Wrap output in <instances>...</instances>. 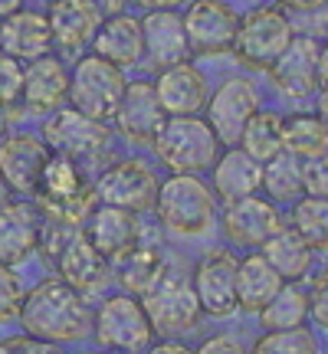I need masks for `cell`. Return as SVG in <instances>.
Wrapping results in <instances>:
<instances>
[{
    "label": "cell",
    "mask_w": 328,
    "mask_h": 354,
    "mask_svg": "<svg viewBox=\"0 0 328 354\" xmlns=\"http://www.w3.org/2000/svg\"><path fill=\"white\" fill-rule=\"evenodd\" d=\"M20 328L24 335L46 344L82 342L92 331V315L82 292L66 286L63 279H46L20 302Z\"/></svg>",
    "instance_id": "cell-1"
},
{
    "label": "cell",
    "mask_w": 328,
    "mask_h": 354,
    "mask_svg": "<svg viewBox=\"0 0 328 354\" xmlns=\"http://www.w3.org/2000/svg\"><path fill=\"white\" fill-rule=\"evenodd\" d=\"M33 194H37L39 210L66 227L86 223L92 207H95V190L89 187V180L82 177L76 161L66 154H56V158L50 154Z\"/></svg>",
    "instance_id": "cell-2"
},
{
    "label": "cell",
    "mask_w": 328,
    "mask_h": 354,
    "mask_svg": "<svg viewBox=\"0 0 328 354\" xmlns=\"http://www.w3.org/2000/svg\"><path fill=\"white\" fill-rule=\"evenodd\" d=\"M154 151L174 174H197L220 158V138L210 122L194 115H171L164 118L154 135Z\"/></svg>",
    "instance_id": "cell-3"
},
{
    "label": "cell",
    "mask_w": 328,
    "mask_h": 354,
    "mask_svg": "<svg viewBox=\"0 0 328 354\" xmlns=\"http://www.w3.org/2000/svg\"><path fill=\"white\" fill-rule=\"evenodd\" d=\"M154 210H158V216H161V223L167 230L184 233V236H201L214 223L217 197L214 190L194 174H174L158 187Z\"/></svg>",
    "instance_id": "cell-4"
},
{
    "label": "cell",
    "mask_w": 328,
    "mask_h": 354,
    "mask_svg": "<svg viewBox=\"0 0 328 354\" xmlns=\"http://www.w3.org/2000/svg\"><path fill=\"white\" fill-rule=\"evenodd\" d=\"M292 37H295L292 24L282 10H276V7H253L246 17H240L233 53L240 56V63L269 73L273 63L292 43Z\"/></svg>",
    "instance_id": "cell-5"
},
{
    "label": "cell",
    "mask_w": 328,
    "mask_h": 354,
    "mask_svg": "<svg viewBox=\"0 0 328 354\" xmlns=\"http://www.w3.org/2000/svg\"><path fill=\"white\" fill-rule=\"evenodd\" d=\"M92 331H95V342L105 351H122V354L148 351L154 338V328L148 322L145 305L138 302V295H112V299H105L95 322H92Z\"/></svg>",
    "instance_id": "cell-6"
},
{
    "label": "cell",
    "mask_w": 328,
    "mask_h": 354,
    "mask_svg": "<svg viewBox=\"0 0 328 354\" xmlns=\"http://www.w3.org/2000/svg\"><path fill=\"white\" fill-rule=\"evenodd\" d=\"M125 92V79H122V69L112 66L102 56H86L79 59L73 76H69V95L66 99L73 102V109L95 122H105V118H115V109H118V99Z\"/></svg>",
    "instance_id": "cell-7"
},
{
    "label": "cell",
    "mask_w": 328,
    "mask_h": 354,
    "mask_svg": "<svg viewBox=\"0 0 328 354\" xmlns=\"http://www.w3.org/2000/svg\"><path fill=\"white\" fill-rule=\"evenodd\" d=\"M145 299V312H148V322H152L154 331H161V335H181V331H190L197 328V322H201L203 308L197 302V295H194V286L184 282V279L177 276H167L154 286L148 295H141Z\"/></svg>",
    "instance_id": "cell-8"
},
{
    "label": "cell",
    "mask_w": 328,
    "mask_h": 354,
    "mask_svg": "<svg viewBox=\"0 0 328 354\" xmlns=\"http://www.w3.org/2000/svg\"><path fill=\"white\" fill-rule=\"evenodd\" d=\"M184 20V33H188V46L194 53H227L233 50L237 39V26H240V13L224 0H194L188 7Z\"/></svg>",
    "instance_id": "cell-9"
},
{
    "label": "cell",
    "mask_w": 328,
    "mask_h": 354,
    "mask_svg": "<svg viewBox=\"0 0 328 354\" xmlns=\"http://www.w3.org/2000/svg\"><path fill=\"white\" fill-rule=\"evenodd\" d=\"M259 109V92L250 79H227L214 92V99H207V122L217 131L220 145H237L243 135L246 122Z\"/></svg>",
    "instance_id": "cell-10"
},
{
    "label": "cell",
    "mask_w": 328,
    "mask_h": 354,
    "mask_svg": "<svg viewBox=\"0 0 328 354\" xmlns=\"http://www.w3.org/2000/svg\"><path fill=\"white\" fill-rule=\"evenodd\" d=\"M237 256L227 250L207 253L194 272V295L207 315L224 318L237 308Z\"/></svg>",
    "instance_id": "cell-11"
},
{
    "label": "cell",
    "mask_w": 328,
    "mask_h": 354,
    "mask_svg": "<svg viewBox=\"0 0 328 354\" xmlns=\"http://www.w3.org/2000/svg\"><path fill=\"white\" fill-rule=\"evenodd\" d=\"M158 194V180L141 161H118L109 167L95 184V197L109 207H122V210H145L154 203Z\"/></svg>",
    "instance_id": "cell-12"
},
{
    "label": "cell",
    "mask_w": 328,
    "mask_h": 354,
    "mask_svg": "<svg viewBox=\"0 0 328 354\" xmlns=\"http://www.w3.org/2000/svg\"><path fill=\"white\" fill-rule=\"evenodd\" d=\"M269 76L286 99H309L318 88V43L312 37H292Z\"/></svg>",
    "instance_id": "cell-13"
},
{
    "label": "cell",
    "mask_w": 328,
    "mask_h": 354,
    "mask_svg": "<svg viewBox=\"0 0 328 354\" xmlns=\"http://www.w3.org/2000/svg\"><path fill=\"white\" fill-rule=\"evenodd\" d=\"M279 230H282V216H279L276 203L266 201V197H256V194L233 201L224 214L227 240L240 243V246H263Z\"/></svg>",
    "instance_id": "cell-14"
},
{
    "label": "cell",
    "mask_w": 328,
    "mask_h": 354,
    "mask_svg": "<svg viewBox=\"0 0 328 354\" xmlns=\"http://www.w3.org/2000/svg\"><path fill=\"white\" fill-rule=\"evenodd\" d=\"M115 122L131 145H148L158 135L164 122V109L152 82H131V86L125 82V92L115 109Z\"/></svg>",
    "instance_id": "cell-15"
},
{
    "label": "cell",
    "mask_w": 328,
    "mask_h": 354,
    "mask_svg": "<svg viewBox=\"0 0 328 354\" xmlns=\"http://www.w3.org/2000/svg\"><path fill=\"white\" fill-rule=\"evenodd\" d=\"M105 141H109L105 122H95L76 109H63L60 115H53V122H46V148L66 158L95 154L99 148H105Z\"/></svg>",
    "instance_id": "cell-16"
},
{
    "label": "cell",
    "mask_w": 328,
    "mask_h": 354,
    "mask_svg": "<svg viewBox=\"0 0 328 354\" xmlns=\"http://www.w3.org/2000/svg\"><path fill=\"white\" fill-rule=\"evenodd\" d=\"M46 161L50 148L33 135H10L7 141H0V177L10 190L33 194Z\"/></svg>",
    "instance_id": "cell-17"
},
{
    "label": "cell",
    "mask_w": 328,
    "mask_h": 354,
    "mask_svg": "<svg viewBox=\"0 0 328 354\" xmlns=\"http://www.w3.org/2000/svg\"><path fill=\"white\" fill-rule=\"evenodd\" d=\"M154 92H158V102H161V109L167 115H194L201 112L207 99H210L203 73L197 66H190L188 59L161 69Z\"/></svg>",
    "instance_id": "cell-18"
},
{
    "label": "cell",
    "mask_w": 328,
    "mask_h": 354,
    "mask_svg": "<svg viewBox=\"0 0 328 354\" xmlns=\"http://www.w3.org/2000/svg\"><path fill=\"white\" fill-rule=\"evenodd\" d=\"M86 240L95 246V253L102 259H118L122 253L138 246V220L131 210L122 207H99L89 214V227H86Z\"/></svg>",
    "instance_id": "cell-19"
},
{
    "label": "cell",
    "mask_w": 328,
    "mask_h": 354,
    "mask_svg": "<svg viewBox=\"0 0 328 354\" xmlns=\"http://www.w3.org/2000/svg\"><path fill=\"white\" fill-rule=\"evenodd\" d=\"M0 46H3V56H13V59L46 56L53 46L50 20L33 10H13L0 24Z\"/></svg>",
    "instance_id": "cell-20"
},
{
    "label": "cell",
    "mask_w": 328,
    "mask_h": 354,
    "mask_svg": "<svg viewBox=\"0 0 328 354\" xmlns=\"http://www.w3.org/2000/svg\"><path fill=\"white\" fill-rule=\"evenodd\" d=\"M141 37H145V53L158 69H167L174 63L188 59V33H184V20L171 10H152L141 20Z\"/></svg>",
    "instance_id": "cell-21"
},
{
    "label": "cell",
    "mask_w": 328,
    "mask_h": 354,
    "mask_svg": "<svg viewBox=\"0 0 328 354\" xmlns=\"http://www.w3.org/2000/svg\"><path fill=\"white\" fill-rule=\"evenodd\" d=\"M105 263L95 253V246L86 240V233H69L63 243V250L56 253V266H60V279L66 286H73L76 292L99 289L105 282Z\"/></svg>",
    "instance_id": "cell-22"
},
{
    "label": "cell",
    "mask_w": 328,
    "mask_h": 354,
    "mask_svg": "<svg viewBox=\"0 0 328 354\" xmlns=\"http://www.w3.org/2000/svg\"><path fill=\"white\" fill-rule=\"evenodd\" d=\"M95 56L109 59L112 66H135L145 53V37H141V20L125 17V13H112L105 24L95 30Z\"/></svg>",
    "instance_id": "cell-23"
},
{
    "label": "cell",
    "mask_w": 328,
    "mask_h": 354,
    "mask_svg": "<svg viewBox=\"0 0 328 354\" xmlns=\"http://www.w3.org/2000/svg\"><path fill=\"white\" fill-rule=\"evenodd\" d=\"M69 95V76L60 59L53 56H39L30 59V69H24V92L20 99L33 109V112H50L56 105H63Z\"/></svg>",
    "instance_id": "cell-24"
},
{
    "label": "cell",
    "mask_w": 328,
    "mask_h": 354,
    "mask_svg": "<svg viewBox=\"0 0 328 354\" xmlns=\"http://www.w3.org/2000/svg\"><path fill=\"white\" fill-rule=\"evenodd\" d=\"M39 246V220L26 203L0 207V263H20Z\"/></svg>",
    "instance_id": "cell-25"
},
{
    "label": "cell",
    "mask_w": 328,
    "mask_h": 354,
    "mask_svg": "<svg viewBox=\"0 0 328 354\" xmlns=\"http://www.w3.org/2000/svg\"><path fill=\"white\" fill-rule=\"evenodd\" d=\"M99 17L102 13L89 0H53L50 13H46L53 39L60 46H66V50H79L82 43L95 37Z\"/></svg>",
    "instance_id": "cell-26"
},
{
    "label": "cell",
    "mask_w": 328,
    "mask_h": 354,
    "mask_svg": "<svg viewBox=\"0 0 328 354\" xmlns=\"http://www.w3.org/2000/svg\"><path fill=\"white\" fill-rule=\"evenodd\" d=\"M214 165V194H220L230 203L256 194L263 184V165L256 158H250L243 148H230Z\"/></svg>",
    "instance_id": "cell-27"
},
{
    "label": "cell",
    "mask_w": 328,
    "mask_h": 354,
    "mask_svg": "<svg viewBox=\"0 0 328 354\" xmlns=\"http://www.w3.org/2000/svg\"><path fill=\"white\" fill-rule=\"evenodd\" d=\"M282 286H286L282 276L269 266V259L263 253L246 256L237 266V305L246 308V312H259Z\"/></svg>",
    "instance_id": "cell-28"
},
{
    "label": "cell",
    "mask_w": 328,
    "mask_h": 354,
    "mask_svg": "<svg viewBox=\"0 0 328 354\" xmlns=\"http://www.w3.org/2000/svg\"><path fill=\"white\" fill-rule=\"evenodd\" d=\"M263 256L276 269L282 282H299L312 269V250L292 227H282L263 243Z\"/></svg>",
    "instance_id": "cell-29"
},
{
    "label": "cell",
    "mask_w": 328,
    "mask_h": 354,
    "mask_svg": "<svg viewBox=\"0 0 328 354\" xmlns=\"http://www.w3.org/2000/svg\"><path fill=\"white\" fill-rule=\"evenodd\" d=\"M282 151L295 154L299 161H312L328 151V125L322 115L299 112L282 118Z\"/></svg>",
    "instance_id": "cell-30"
},
{
    "label": "cell",
    "mask_w": 328,
    "mask_h": 354,
    "mask_svg": "<svg viewBox=\"0 0 328 354\" xmlns=\"http://www.w3.org/2000/svg\"><path fill=\"white\" fill-rule=\"evenodd\" d=\"M112 263H115V279L131 295H148L164 279L161 256H158V250H148V246H135V250L122 253Z\"/></svg>",
    "instance_id": "cell-31"
},
{
    "label": "cell",
    "mask_w": 328,
    "mask_h": 354,
    "mask_svg": "<svg viewBox=\"0 0 328 354\" xmlns=\"http://www.w3.org/2000/svg\"><path fill=\"white\" fill-rule=\"evenodd\" d=\"M266 201L273 203H295L305 194V165L289 151H279L263 165Z\"/></svg>",
    "instance_id": "cell-32"
},
{
    "label": "cell",
    "mask_w": 328,
    "mask_h": 354,
    "mask_svg": "<svg viewBox=\"0 0 328 354\" xmlns=\"http://www.w3.org/2000/svg\"><path fill=\"white\" fill-rule=\"evenodd\" d=\"M292 230L309 243L312 253H328V197H299L292 203Z\"/></svg>",
    "instance_id": "cell-33"
},
{
    "label": "cell",
    "mask_w": 328,
    "mask_h": 354,
    "mask_svg": "<svg viewBox=\"0 0 328 354\" xmlns=\"http://www.w3.org/2000/svg\"><path fill=\"white\" fill-rule=\"evenodd\" d=\"M243 151L256 158L259 165H266L269 158H276L282 151V115L276 112H253V118L243 128Z\"/></svg>",
    "instance_id": "cell-34"
},
{
    "label": "cell",
    "mask_w": 328,
    "mask_h": 354,
    "mask_svg": "<svg viewBox=\"0 0 328 354\" xmlns=\"http://www.w3.org/2000/svg\"><path fill=\"white\" fill-rule=\"evenodd\" d=\"M309 318V295L295 286H282V289L259 308V322L266 331H286L299 328Z\"/></svg>",
    "instance_id": "cell-35"
},
{
    "label": "cell",
    "mask_w": 328,
    "mask_h": 354,
    "mask_svg": "<svg viewBox=\"0 0 328 354\" xmlns=\"http://www.w3.org/2000/svg\"><path fill=\"white\" fill-rule=\"evenodd\" d=\"M250 354H318V342L305 325H299L286 331H266Z\"/></svg>",
    "instance_id": "cell-36"
},
{
    "label": "cell",
    "mask_w": 328,
    "mask_h": 354,
    "mask_svg": "<svg viewBox=\"0 0 328 354\" xmlns=\"http://www.w3.org/2000/svg\"><path fill=\"white\" fill-rule=\"evenodd\" d=\"M24 92V69L13 56H0V109H7Z\"/></svg>",
    "instance_id": "cell-37"
},
{
    "label": "cell",
    "mask_w": 328,
    "mask_h": 354,
    "mask_svg": "<svg viewBox=\"0 0 328 354\" xmlns=\"http://www.w3.org/2000/svg\"><path fill=\"white\" fill-rule=\"evenodd\" d=\"M20 302H24V292H20V282L10 272V266L0 263V322H7L20 312Z\"/></svg>",
    "instance_id": "cell-38"
},
{
    "label": "cell",
    "mask_w": 328,
    "mask_h": 354,
    "mask_svg": "<svg viewBox=\"0 0 328 354\" xmlns=\"http://www.w3.org/2000/svg\"><path fill=\"white\" fill-rule=\"evenodd\" d=\"M305 194L328 197V151L305 161Z\"/></svg>",
    "instance_id": "cell-39"
},
{
    "label": "cell",
    "mask_w": 328,
    "mask_h": 354,
    "mask_svg": "<svg viewBox=\"0 0 328 354\" xmlns=\"http://www.w3.org/2000/svg\"><path fill=\"white\" fill-rule=\"evenodd\" d=\"M309 318L318 328H328V272H322L316 282V289L309 295Z\"/></svg>",
    "instance_id": "cell-40"
},
{
    "label": "cell",
    "mask_w": 328,
    "mask_h": 354,
    "mask_svg": "<svg viewBox=\"0 0 328 354\" xmlns=\"http://www.w3.org/2000/svg\"><path fill=\"white\" fill-rule=\"evenodd\" d=\"M194 354H246V351H243V344L237 342V338H230V335H214V338H207Z\"/></svg>",
    "instance_id": "cell-41"
},
{
    "label": "cell",
    "mask_w": 328,
    "mask_h": 354,
    "mask_svg": "<svg viewBox=\"0 0 328 354\" xmlns=\"http://www.w3.org/2000/svg\"><path fill=\"white\" fill-rule=\"evenodd\" d=\"M0 354H53V344L37 342V338H17V342H7L0 348Z\"/></svg>",
    "instance_id": "cell-42"
},
{
    "label": "cell",
    "mask_w": 328,
    "mask_h": 354,
    "mask_svg": "<svg viewBox=\"0 0 328 354\" xmlns=\"http://www.w3.org/2000/svg\"><path fill=\"white\" fill-rule=\"evenodd\" d=\"M148 354H194V348L181 342H161L158 348H148Z\"/></svg>",
    "instance_id": "cell-43"
},
{
    "label": "cell",
    "mask_w": 328,
    "mask_h": 354,
    "mask_svg": "<svg viewBox=\"0 0 328 354\" xmlns=\"http://www.w3.org/2000/svg\"><path fill=\"white\" fill-rule=\"evenodd\" d=\"M289 10H302V13H312V10H322L328 0H282Z\"/></svg>",
    "instance_id": "cell-44"
},
{
    "label": "cell",
    "mask_w": 328,
    "mask_h": 354,
    "mask_svg": "<svg viewBox=\"0 0 328 354\" xmlns=\"http://www.w3.org/2000/svg\"><path fill=\"white\" fill-rule=\"evenodd\" d=\"M318 86L328 88V43L318 46Z\"/></svg>",
    "instance_id": "cell-45"
},
{
    "label": "cell",
    "mask_w": 328,
    "mask_h": 354,
    "mask_svg": "<svg viewBox=\"0 0 328 354\" xmlns=\"http://www.w3.org/2000/svg\"><path fill=\"white\" fill-rule=\"evenodd\" d=\"M89 3H92V7H95L99 13H109V17L125 7V0H89Z\"/></svg>",
    "instance_id": "cell-46"
},
{
    "label": "cell",
    "mask_w": 328,
    "mask_h": 354,
    "mask_svg": "<svg viewBox=\"0 0 328 354\" xmlns=\"http://www.w3.org/2000/svg\"><path fill=\"white\" fill-rule=\"evenodd\" d=\"M141 7H152V10H167V7H177L184 0H138Z\"/></svg>",
    "instance_id": "cell-47"
},
{
    "label": "cell",
    "mask_w": 328,
    "mask_h": 354,
    "mask_svg": "<svg viewBox=\"0 0 328 354\" xmlns=\"http://www.w3.org/2000/svg\"><path fill=\"white\" fill-rule=\"evenodd\" d=\"M13 10H20V0H0V20L10 17Z\"/></svg>",
    "instance_id": "cell-48"
},
{
    "label": "cell",
    "mask_w": 328,
    "mask_h": 354,
    "mask_svg": "<svg viewBox=\"0 0 328 354\" xmlns=\"http://www.w3.org/2000/svg\"><path fill=\"white\" fill-rule=\"evenodd\" d=\"M318 115L325 118V125H328V88L322 92V95H318Z\"/></svg>",
    "instance_id": "cell-49"
},
{
    "label": "cell",
    "mask_w": 328,
    "mask_h": 354,
    "mask_svg": "<svg viewBox=\"0 0 328 354\" xmlns=\"http://www.w3.org/2000/svg\"><path fill=\"white\" fill-rule=\"evenodd\" d=\"M7 190H10V187H7V184H3V177H0V207L7 203Z\"/></svg>",
    "instance_id": "cell-50"
},
{
    "label": "cell",
    "mask_w": 328,
    "mask_h": 354,
    "mask_svg": "<svg viewBox=\"0 0 328 354\" xmlns=\"http://www.w3.org/2000/svg\"><path fill=\"white\" fill-rule=\"evenodd\" d=\"M0 131H3V112H0Z\"/></svg>",
    "instance_id": "cell-51"
},
{
    "label": "cell",
    "mask_w": 328,
    "mask_h": 354,
    "mask_svg": "<svg viewBox=\"0 0 328 354\" xmlns=\"http://www.w3.org/2000/svg\"><path fill=\"white\" fill-rule=\"evenodd\" d=\"M105 354H122V351H105Z\"/></svg>",
    "instance_id": "cell-52"
}]
</instances>
